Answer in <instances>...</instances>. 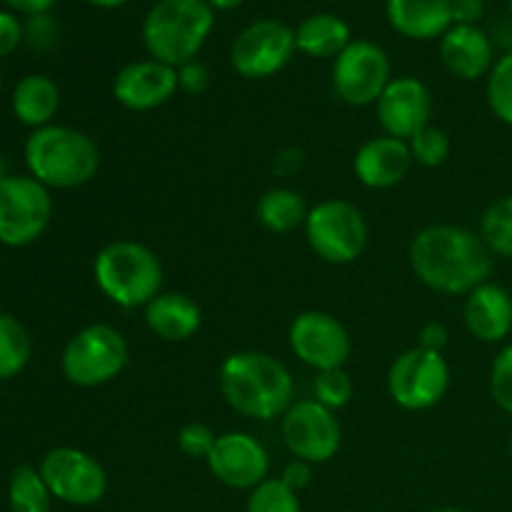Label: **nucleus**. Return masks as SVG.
<instances>
[{
	"instance_id": "1",
	"label": "nucleus",
	"mask_w": 512,
	"mask_h": 512,
	"mask_svg": "<svg viewBox=\"0 0 512 512\" xmlns=\"http://www.w3.org/2000/svg\"><path fill=\"white\" fill-rule=\"evenodd\" d=\"M493 258L480 233L453 223L428 225L410 243L415 278L440 295H468L488 283Z\"/></svg>"
},
{
	"instance_id": "2",
	"label": "nucleus",
	"mask_w": 512,
	"mask_h": 512,
	"mask_svg": "<svg viewBox=\"0 0 512 512\" xmlns=\"http://www.w3.org/2000/svg\"><path fill=\"white\" fill-rule=\"evenodd\" d=\"M218 388L235 413L250 420L283 418L295 403V380L290 370L263 350H238L223 360Z\"/></svg>"
},
{
	"instance_id": "3",
	"label": "nucleus",
	"mask_w": 512,
	"mask_h": 512,
	"mask_svg": "<svg viewBox=\"0 0 512 512\" xmlns=\"http://www.w3.org/2000/svg\"><path fill=\"white\" fill-rule=\"evenodd\" d=\"M25 165L45 188L73 190L100 170V148L88 133L70 125H45L25 143Z\"/></svg>"
},
{
	"instance_id": "4",
	"label": "nucleus",
	"mask_w": 512,
	"mask_h": 512,
	"mask_svg": "<svg viewBox=\"0 0 512 512\" xmlns=\"http://www.w3.org/2000/svg\"><path fill=\"white\" fill-rule=\"evenodd\" d=\"M215 25L205 0H158L143 18V45L153 60L180 68L198 58Z\"/></svg>"
},
{
	"instance_id": "5",
	"label": "nucleus",
	"mask_w": 512,
	"mask_h": 512,
	"mask_svg": "<svg viewBox=\"0 0 512 512\" xmlns=\"http://www.w3.org/2000/svg\"><path fill=\"white\" fill-rule=\"evenodd\" d=\"M93 278L100 293L125 310L145 308L163 293V263L148 245L138 240H113L93 263Z\"/></svg>"
},
{
	"instance_id": "6",
	"label": "nucleus",
	"mask_w": 512,
	"mask_h": 512,
	"mask_svg": "<svg viewBox=\"0 0 512 512\" xmlns=\"http://www.w3.org/2000/svg\"><path fill=\"white\" fill-rule=\"evenodd\" d=\"M128 360L130 348L125 335L108 323H93L68 340L60 368L78 388H100L120 378Z\"/></svg>"
},
{
	"instance_id": "7",
	"label": "nucleus",
	"mask_w": 512,
	"mask_h": 512,
	"mask_svg": "<svg viewBox=\"0 0 512 512\" xmlns=\"http://www.w3.org/2000/svg\"><path fill=\"white\" fill-rule=\"evenodd\" d=\"M303 228L310 250L330 265L355 263L368 245L365 215L350 200L328 198L313 205Z\"/></svg>"
},
{
	"instance_id": "8",
	"label": "nucleus",
	"mask_w": 512,
	"mask_h": 512,
	"mask_svg": "<svg viewBox=\"0 0 512 512\" xmlns=\"http://www.w3.org/2000/svg\"><path fill=\"white\" fill-rule=\"evenodd\" d=\"M50 218V190L33 175H8L0 180V243L25 248L48 230Z\"/></svg>"
},
{
	"instance_id": "9",
	"label": "nucleus",
	"mask_w": 512,
	"mask_h": 512,
	"mask_svg": "<svg viewBox=\"0 0 512 512\" xmlns=\"http://www.w3.org/2000/svg\"><path fill=\"white\" fill-rule=\"evenodd\" d=\"M450 365L443 353L410 348L393 360L388 370V393L398 408L420 413L430 410L448 395Z\"/></svg>"
},
{
	"instance_id": "10",
	"label": "nucleus",
	"mask_w": 512,
	"mask_h": 512,
	"mask_svg": "<svg viewBox=\"0 0 512 512\" xmlns=\"http://www.w3.org/2000/svg\"><path fill=\"white\" fill-rule=\"evenodd\" d=\"M298 53L295 28L275 18L245 25L230 45V65L245 80H265L288 68Z\"/></svg>"
},
{
	"instance_id": "11",
	"label": "nucleus",
	"mask_w": 512,
	"mask_h": 512,
	"mask_svg": "<svg viewBox=\"0 0 512 512\" xmlns=\"http://www.w3.org/2000/svg\"><path fill=\"white\" fill-rule=\"evenodd\" d=\"M393 80L388 53L373 40H353L333 60V90L353 108L375 105Z\"/></svg>"
},
{
	"instance_id": "12",
	"label": "nucleus",
	"mask_w": 512,
	"mask_h": 512,
	"mask_svg": "<svg viewBox=\"0 0 512 512\" xmlns=\"http://www.w3.org/2000/svg\"><path fill=\"white\" fill-rule=\"evenodd\" d=\"M50 493L60 503L90 508L108 493V473L90 453L80 448H53L38 465Z\"/></svg>"
},
{
	"instance_id": "13",
	"label": "nucleus",
	"mask_w": 512,
	"mask_h": 512,
	"mask_svg": "<svg viewBox=\"0 0 512 512\" xmlns=\"http://www.w3.org/2000/svg\"><path fill=\"white\" fill-rule=\"evenodd\" d=\"M280 435L293 458L310 465L330 463L343 445V428L333 410L315 398L295 400L280 418Z\"/></svg>"
},
{
	"instance_id": "14",
	"label": "nucleus",
	"mask_w": 512,
	"mask_h": 512,
	"mask_svg": "<svg viewBox=\"0 0 512 512\" xmlns=\"http://www.w3.org/2000/svg\"><path fill=\"white\" fill-rule=\"evenodd\" d=\"M288 345L295 358L315 373L345 368L353 353L348 328L325 310H305L295 315L288 330Z\"/></svg>"
},
{
	"instance_id": "15",
	"label": "nucleus",
	"mask_w": 512,
	"mask_h": 512,
	"mask_svg": "<svg viewBox=\"0 0 512 512\" xmlns=\"http://www.w3.org/2000/svg\"><path fill=\"white\" fill-rule=\"evenodd\" d=\"M205 463L218 483L233 490L258 488L270 473V455L265 445L243 430L220 433Z\"/></svg>"
},
{
	"instance_id": "16",
	"label": "nucleus",
	"mask_w": 512,
	"mask_h": 512,
	"mask_svg": "<svg viewBox=\"0 0 512 512\" xmlns=\"http://www.w3.org/2000/svg\"><path fill=\"white\" fill-rule=\"evenodd\" d=\"M378 123L385 135L410 140L420 130L428 128L433 118V93L428 85L413 75H400L388 83L380 100L375 103Z\"/></svg>"
},
{
	"instance_id": "17",
	"label": "nucleus",
	"mask_w": 512,
	"mask_h": 512,
	"mask_svg": "<svg viewBox=\"0 0 512 512\" xmlns=\"http://www.w3.org/2000/svg\"><path fill=\"white\" fill-rule=\"evenodd\" d=\"M178 93V68L160 60H135L118 70L113 78V98L133 113H150L163 108Z\"/></svg>"
},
{
	"instance_id": "18",
	"label": "nucleus",
	"mask_w": 512,
	"mask_h": 512,
	"mask_svg": "<svg viewBox=\"0 0 512 512\" xmlns=\"http://www.w3.org/2000/svg\"><path fill=\"white\" fill-rule=\"evenodd\" d=\"M413 168L408 140L378 135L365 140L353 158V173L360 185L370 190H390L405 180Z\"/></svg>"
},
{
	"instance_id": "19",
	"label": "nucleus",
	"mask_w": 512,
	"mask_h": 512,
	"mask_svg": "<svg viewBox=\"0 0 512 512\" xmlns=\"http://www.w3.org/2000/svg\"><path fill=\"white\" fill-rule=\"evenodd\" d=\"M440 60L453 78L473 83L493 70L495 45L480 25H453L440 38Z\"/></svg>"
},
{
	"instance_id": "20",
	"label": "nucleus",
	"mask_w": 512,
	"mask_h": 512,
	"mask_svg": "<svg viewBox=\"0 0 512 512\" xmlns=\"http://www.w3.org/2000/svg\"><path fill=\"white\" fill-rule=\"evenodd\" d=\"M463 318L468 333L480 343H503L512 333L510 290L488 280L473 293L465 295Z\"/></svg>"
},
{
	"instance_id": "21",
	"label": "nucleus",
	"mask_w": 512,
	"mask_h": 512,
	"mask_svg": "<svg viewBox=\"0 0 512 512\" xmlns=\"http://www.w3.org/2000/svg\"><path fill=\"white\" fill-rule=\"evenodd\" d=\"M390 28L410 40H438L453 28L450 0H388Z\"/></svg>"
},
{
	"instance_id": "22",
	"label": "nucleus",
	"mask_w": 512,
	"mask_h": 512,
	"mask_svg": "<svg viewBox=\"0 0 512 512\" xmlns=\"http://www.w3.org/2000/svg\"><path fill=\"white\" fill-rule=\"evenodd\" d=\"M145 325L155 338L165 343H183L190 340L203 325V310L185 293H160L143 308Z\"/></svg>"
},
{
	"instance_id": "23",
	"label": "nucleus",
	"mask_w": 512,
	"mask_h": 512,
	"mask_svg": "<svg viewBox=\"0 0 512 512\" xmlns=\"http://www.w3.org/2000/svg\"><path fill=\"white\" fill-rule=\"evenodd\" d=\"M295 43H298V53L308 55V58L335 60L353 43V33H350V25L340 15L315 13L308 15L295 28Z\"/></svg>"
},
{
	"instance_id": "24",
	"label": "nucleus",
	"mask_w": 512,
	"mask_h": 512,
	"mask_svg": "<svg viewBox=\"0 0 512 512\" xmlns=\"http://www.w3.org/2000/svg\"><path fill=\"white\" fill-rule=\"evenodd\" d=\"M60 108V90L48 75H25L13 90V113L28 128L38 130L53 125Z\"/></svg>"
},
{
	"instance_id": "25",
	"label": "nucleus",
	"mask_w": 512,
	"mask_h": 512,
	"mask_svg": "<svg viewBox=\"0 0 512 512\" xmlns=\"http://www.w3.org/2000/svg\"><path fill=\"white\" fill-rule=\"evenodd\" d=\"M308 205L298 190L288 188V185H278L260 195L258 200V223L263 225L268 233L288 235L293 230L303 228L305 218H308Z\"/></svg>"
},
{
	"instance_id": "26",
	"label": "nucleus",
	"mask_w": 512,
	"mask_h": 512,
	"mask_svg": "<svg viewBox=\"0 0 512 512\" xmlns=\"http://www.w3.org/2000/svg\"><path fill=\"white\" fill-rule=\"evenodd\" d=\"M53 493L33 465H18L10 475L8 503L13 512H50Z\"/></svg>"
},
{
	"instance_id": "27",
	"label": "nucleus",
	"mask_w": 512,
	"mask_h": 512,
	"mask_svg": "<svg viewBox=\"0 0 512 512\" xmlns=\"http://www.w3.org/2000/svg\"><path fill=\"white\" fill-rule=\"evenodd\" d=\"M30 353L33 343L23 323L0 313V380H10L23 373Z\"/></svg>"
},
{
	"instance_id": "28",
	"label": "nucleus",
	"mask_w": 512,
	"mask_h": 512,
	"mask_svg": "<svg viewBox=\"0 0 512 512\" xmlns=\"http://www.w3.org/2000/svg\"><path fill=\"white\" fill-rule=\"evenodd\" d=\"M480 238L490 253L512 260V195H503L480 218Z\"/></svg>"
},
{
	"instance_id": "29",
	"label": "nucleus",
	"mask_w": 512,
	"mask_h": 512,
	"mask_svg": "<svg viewBox=\"0 0 512 512\" xmlns=\"http://www.w3.org/2000/svg\"><path fill=\"white\" fill-rule=\"evenodd\" d=\"M485 95L495 118L512 128V50L495 60L493 70L488 73Z\"/></svg>"
},
{
	"instance_id": "30",
	"label": "nucleus",
	"mask_w": 512,
	"mask_h": 512,
	"mask_svg": "<svg viewBox=\"0 0 512 512\" xmlns=\"http://www.w3.org/2000/svg\"><path fill=\"white\" fill-rule=\"evenodd\" d=\"M410 155H413V163L423 165V168H440L450 160L453 153V143H450V135L443 128H435L433 123L428 128L420 130L418 135L408 140Z\"/></svg>"
},
{
	"instance_id": "31",
	"label": "nucleus",
	"mask_w": 512,
	"mask_h": 512,
	"mask_svg": "<svg viewBox=\"0 0 512 512\" xmlns=\"http://www.w3.org/2000/svg\"><path fill=\"white\" fill-rule=\"evenodd\" d=\"M245 512H303L298 493L288 488L280 478H268L250 490Z\"/></svg>"
},
{
	"instance_id": "32",
	"label": "nucleus",
	"mask_w": 512,
	"mask_h": 512,
	"mask_svg": "<svg viewBox=\"0 0 512 512\" xmlns=\"http://www.w3.org/2000/svg\"><path fill=\"white\" fill-rule=\"evenodd\" d=\"M355 383L350 378V373L345 368H333L323 370V373H315L313 380V398L320 405H325L328 410H343L345 405L353 400Z\"/></svg>"
},
{
	"instance_id": "33",
	"label": "nucleus",
	"mask_w": 512,
	"mask_h": 512,
	"mask_svg": "<svg viewBox=\"0 0 512 512\" xmlns=\"http://www.w3.org/2000/svg\"><path fill=\"white\" fill-rule=\"evenodd\" d=\"M490 395L503 413L512 415V343L505 345L490 365Z\"/></svg>"
},
{
	"instance_id": "34",
	"label": "nucleus",
	"mask_w": 512,
	"mask_h": 512,
	"mask_svg": "<svg viewBox=\"0 0 512 512\" xmlns=\"http://www.w3.org/2000/svg\"><path fill=\"white\" fill-rule=\"evenodd\" d=\"M218 433L208 423H185L178 430V450L190 460H208L210 450L215 448Z\"/></svg>"
},
{
	"instance_id": "35",
	"label": "nucleus",
	"mask_w": 512,
	"mask_h": 512,
	"mask_svg": "<svg viewBox=\"0 0 512 512\" xmlns=\"http://www.w3.org/2000/svg\"><path fill=\"white\" fill-rule=\"evenodd\" d=\"M210 85V70L203 60H188L178 68V90L185 95H203Z\"/></svg>"
},
{
	"instance_id": "36",
	"label": "nucleus",
	"mask_w": 512,
	"mask_h": 512,
	"mask_svg": "<svg viewBox=\"0 0 512 512\" xmlns=\"http://www.w3.org/2000/svg\"><path fill=\"white\" fill-rule=\"evenodd\" d=\"M25 38L33 48L38 50H50L55 43H58V23L50 18L48 13L45 15H33L25 25Z\"/></svg>"
},
{
	"instance_id": "37",
	"label": "nucleus",
	"mask_w": 512,
	"mask_h": 512,
	"mask_svg": "<svg viewBox=\"0 0 512 512\" xmlns=\"http://www.w3.org/2000/svg\"><path fill=\"white\" fill-rule=\"evenodd\" d=\"M23 38L25 25L13 13L0 10V58H8L10 53H15V48L23 43Z\"/></svg>"
},
{
	"instance_id": "38",
	"label": "nucleus",
	"mask_w": 512,
	"mask_h": 512,
	"mask_svg": "<svg viewBox=\"0 0 512 512\" xmlns=\"http://www.w3.org/2000/svg\"><path fill=\"white\" fill-rule=\"evenodd\" d=\"M303 165L305 153L298 145H285V148H280L278 153L273 155V173L278 175V178H293V175H298L300 170H303Z\"/></svg>"
},
{
	"instance_id": "39",
	"label": "nucleus",
	"mask_w": 512,
	"mask_h": 512,
	"mask_svg": "<svg viewBox=\"0 0 512 512\" xmlns=\"http://www.w3.org/2000/svg\"><path fill=\"white\" fill-rule=\"evenodd\" d=\"M280 480H283L293 493H300V490H305L313 483V465L305 463V460L300 458H293L285 465L283 473H280Z\"/></svg>"
},
{
	"instance_id": "40",
	"label": "nucleus",
	"mask_w": 512,
	"mask_h": 512,
	"mask_svg": "<svg viewBox=\"0 0 512 512\" xmlns=\"http://www.w3.org/2000/svg\"><path fill=\"white\" fill-rule=\"evenodd\" d=\"M448 328L438 320H430L418 330V348L430 350V353H443L448 348Z\"/></svg>"
},
{
	"instance_id": "41",
	"label": "nucleus",
	"mask_w": 512,
	"mask_h": 512,
	"mask_svg": "<svg viewBox=\"0 0 512 512\" xmlns=\"http://www.w3.org/2000/svg\"><path fill=\"white\" fill-rule=\"evenodd\" d=\"M453 25H478L485 15V0H450Z\"/></svg>"
},
{
	"instance_id": "42",
	"label": "nucleus",
	"mask_w": 512,
	"mask_h": 512,
	"mask_svg": "<svg viewBox=\"0 0 512 512\" xmlns=\"http://www.w3.org/2000/svg\"><path fill=\"white\" fill-rule=\"evenodd\" d=\"M5 3H8L13 10H18V13H25L33 18V15L50 13V8L55 5V0H5Z\"/></svg>"
},
{
	"instance_id": "43",
	"label": "nucleus",
	"mask_w": 512,
	"mask_h": 512,
	"mask_svg": "<svg viewBox=\"0 0 512 512\" xmlns=\"http://www.w3.org/2000/svg\"><path fill=\"white\" fill-rule=\"evenodd\" d=\"M205 3H208L213 10H233L238 8V5H243L245 0H205Z\"/></svg>"
},
{
	"instance_id": "44",
	"label": "nucleus",
	"mask_w": 512,
	"mask_h": 512,
	"mask_svg": "<svg viewBox=\"0 0 512 512\" xmlns=\"http://www.w3.org/2000/svg\"><path fill=\"white\" fill-rule=\"evenodd\" d=\"M85 3L95 5V8L113 10V8H120V5H125V3H128V0H85Z\"/></svg>"
},
{
	"instance_id": "45",
	"label": "nucleus",
	"mask_w": 512,
	"mask_h": 512,
	"mask_svg": "<svg viewBox=\"0 0 512 512\" xmlns=\"http://www.w3.org/2000/svg\"><path fill=\"white\" fill-rule=\"evenodd\" d=\"M8 165H5V158H3V155H0V180H5V178H8Z\"/></svg>"
},
{
	"instance_id": "46",
	"label": "nucleus",
	"mask_w": 512,
	"mask_h": 512,
	"mask_svg": "<svg viewBox=\"0 0 512 512\" xmlns=\"http://www.w3.org/2000/svg\"><path fill=\"white\" fill-rule=\"evenodd\" d=\"M433 512H465V510H458V508H438V510H433Z\"/></svg>"
},
{
	"instance_id": "47",
	"label": "nucleus",
	"mask_w": 512,
	"mask_h": 512,
	"mask_svg": "<svg viewBox=\"0 0 512 512\" xmlns=\"http://www.w3.org/2000/svg\"><path fill=\"white\" fill-rule=\"evenodd\" d=\"M508 453H510V460H512V435H510V443H508Z\"/></svg>"
},
{
	"instance_id": "48",
	"label": "nucleus",
	"mask_w": 512,
	"mask_h": 512,
	"mask_svg": "<svg viewBox=\"0 0 512 512\" xmlns=\"http://www.w3.org/2000/svg\"><path fill=\"white\" fill-rule=\"evenodd\" d=\"M0 93H3V75H0Z\"/></svg>"
},
{
	"instance_id": "49",
	"label": "nucleus",
	"mask_w": 512,
	"mask_h": 512,
	"mask_svg": "<svg viewBox=\"0 0 512 512\" xmlns=\"http://www.w3.org/2000/svg\"><path fill=\"white\" fill-rule=\"evenodd\" d=\"M508 8H510V15H512V0H508Z\"/></svg>"
}]
</instances>
